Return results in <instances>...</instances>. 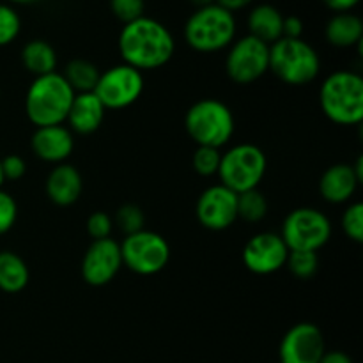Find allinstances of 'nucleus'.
Masks as SVG:
<instances>
[{
  "mask_svg": "<svg viewBox=\"0 0 363 363\" xmlns=\"http://www.w3.org/2000/svg\"><path fill=\"white\" fill-rule=\"evenodd\" d=\"M236 16L218 4L197 7L183 28L186 45L199 53H216L229 48L236 39Z\"/></svg>",
  "mask_w": 363,
  "mask_h": 363,
  "instance_id": "3",
  "label": "nucleus"
},
{
  "mask_svg": "<svg viewBox=\"0 0 363 363\" xmlns=\"http://www.w3.org/2000/svg\"><path fill=\"white\" fill-rule=\"evenodd\" d=\"M326 41L335 48H353L363 41V21L358 14L333 13L325 27Z\"/></svg>",
  "mask_w": 363,
  "mask_h": 363,
  "instance_id": "21",
  "label": "nucleus"
},
{
  "mask_svg": "<svg viewBox=\"0 0 363 363\" xmlns=\"http://www.w3.org/2000/svg\"><path fill=\"white\" fill-rule=\"evenodd\" d=\"M62 74L74 91V94H80V92H94L101 73H99L98 66L92 64L91 60L73 59L67 62L66 71Z\"/></svg>",
  "mask_w": 363,
  "mask_h": 363,
  "instance_id": "24",
  "label": "nucleus"
},
{
  "mask_svg": "<svg viewBox=\"0 0 363 363\" xmlns=\"http://www.w3.org/2000/svg\"><path fill=\"white\" fill-rule=\"evenodd\" d=\"M215 4H218L223 9L230 11V13H238V11L247 9L250 4H254V0H215Z\"/></svg>",
  "mask_w": 363,
  "mask_h": 363,
  "instance_id": "37",
  "label": "nucleus"
},
{
  "mask_svg": "<svg viewBox=\"0 0 363 363\" xmlns=\"http://www.w3.org/2000/svg\"><path fill=\"white\" fill-rule=\"evenodd\" d=\"M360 179L354 174L353 165L337 163L326 169L319 179V194L330 204H344L357 191Z\"/></svg>",
  "mask_w": 363,
  "mask_h": 363,
  "instance_id": "19",
  "label": "nucleus"
},
{
  "mask_svg": "<svg viewBox=\"0 0 363 363\" xmlns=\"http://www.w3.org/2000/svg\"><path fill=\"white\" fill-rule=\"evenodd\" d=\"M245 268L255 275H272L286 266L289 248L277 233H259L247 241L243 248Z\"/></svg>",
  "mask_w": 363,
  "mask_h": 363,
  "instance_id": "12",
  "label": "nucleus"
},
{
  "mask_svg": "<svg viewBox=\"0 0 363 363\" xmlns=\"http://www.w3.org/2000/svg\"><path fill=\"white\" fill-rule=\"evenodd\" d=\"M6 4H9V6H25V4H34L38 2V0H4Z\"/></svg>",
  "mask_w": 363,
  "mask_h": 363,
  "instance_id": "39",
  "label": "nucleus"
},
{
  "mask_svg": "<svg viewBox=\"0 0 363 363\" xmlns=\"http://www.w3.org/2000/svg\"><path fill=\"white\" fill-rule=\"evenodd\" d=\"M117 46L123 62L142 73L169 64L176 52V39L162 21L144 14L123 25Z\"/></svg>",
  "mask_w": 363,
  "mask_h": 363,
  "instance_id": "1",
  "label": "nucleus"
},
{
  "mask_svg": "<svg viewBox=\"0 0 363 363\" xmlns=\"http://www.w3.org/2000/svg\"><path fill=\"white\" fill-rule=\"evenodd\" d=\"M280 236L289 252H319L332 238V222L319 209L298 208L286 216Z\"/></svg>",
  "mask_w": 363,
  "mask_h": 363,
  "instance_id": "9",
  "label": "nucleus"
},
{
  "mask_svg": "<svg viewBox=\"0 0 363 363\" xmlns=\"http://www.w3.org/2000/svg\"><path fill=\"white\" fill-rule=\"evenodd\" d=\"M30 149L43 162L55 163V165L66 163V160L73 155L74 149L73 131L64 124L35 128L30 138Z\"/></svg>",
  "mask_w": 363,
  "mask_h": 363,
  "instance_id": "16",
  "label": "nucleus"
},
{
  "mask_svg": "<svg viewBox=\"0 0 363 363\" xmlns=\"http://www.w3.org/2000/svg\"><path fill=\"white\" fill-rule=\"evenodd\" d=\"M144 92V74L128 64H117L99 74L94 94L106 110H123L138 101Z\"/></svg>",
  "mask_w": 363,
  "mask_h": 363,
  "instance_id": "11",
  "label": "nucleus"
},
{
  "mask_svg": "<svg viewBox=\"0 0 363 363\" xmlns=\"http://www.w3.org/2000/svg\"><path fill=\"white\" fill-rule=\"evenodd\" d=\"M184 128L188 137L197 145L220 149L234 137L236 119L225 103L215 98H204L188 108Z\"/></svg>",
  "mask_w": 363,
  "mask_h": 363,
  "instance_id": "5",
  "label": "nucleus"
},
{
  "mask_svg": "<svg viewBox=\"0 0 363 363\" xmlns=\"http://www.w3.org/2000/svg\"><path fill=\"white\" fill-rule=\"evenodd\" d=\"M110 9L121 23L126 25L144 16L145 0H110Z\"/></svg>",
  "mask_w": 363,
  "mask_h": 363,
  "instance_id": "31",
  "label": "nucleus"
},
{
  "mask_svg": "<svg viewBox=\"0 0 363 363\" xmlns=\"http://www.w3.org/2000/svg\"><path fill=\"white\" fill-rule=\"evenodd\" d=\"M4 174H2V158H0V190H2V184H4Z\"/></svg>",
  "mask_w": 363,
  "mask_h": 363,
  "instance_id": "41",
  "label": "nucleus"
},
{
  "mask_svg": "<svg viewBox=\"0 0 363 363\" xmlns=\"http://www.w3.org/2000/svg\"><path fill=\"white\" fill-rule=\"evenodd\" d=\"M112 229H113V220L110 218L105 211H96L87 218V233L89 236L92 238V241L110 238Z\"/></svg>",
  "mask_w": 363,
  "mask_h": 363,
  "instance_id": "33",
  "label": "nucleus"
},
{
  "mask_svg": "<svg viewBox=\"0 0 363 363\" xmlns=\"http://www.w3.org/2000/svg\"><path fill=\"white\" fill-rule=\"evenodd\" d=\"M119 247L123 266L142 277L163 272L170 261V247L165 238L147 229L128 234Z\"/></svg>",
  "mask_w": 363,
  "mask_h": 363,
  "instance_id": "8",
  "label": "nucleus"
},
{
  "mask_svg": "<svg viewBox=\"0 0 363 363\" xmlns=\"http://www.w3.org/2000/svg\"><path fill=\"white\" fill-rule=\"evenodd\" d=\"M197 220L208 230H225L238 220V194L223 184L206 188L197 201Z\"/></svg>",
  "mask_w": 363,
  "mask_h": 363,
  "instance_id": "15",
  "label": "nucleus"
},
{
  "mask_svg": "<svg viewBox=\"0 0 363 363\" xmlns=\"http://www.w3.org/2000/svg\"><path fill=\"white\" fill-rule=\"evenodd\" d=\"M266 215H268V201L257 188L238 194V218L257 223Z\"/></svg>",
  "mask_w": 363,
  "mask_h": 363,
  "instance_id": "25",
  "label": "nucleus"
},
{
  "mask_svg": "<svg viewBox=\"0 0 363 363\" xmlns=\"http://www.w3.org/2000/svg\"><path fill=\"white\" fill-rule=\"evenodd\" d=\"M319 105L339 126H357L363 121V78L354 71L328 74L319 89Z\"/></svg>",
  "mask_w": 363,
  "mask_h": 363,
  "instance_id": "4",
  "label": "nucleus"
},
{
  "mask_svg": "<svg viewBox=\"0 0 363 363\" xmlns=\"http://www.w3.org/2000/svg\"><path fill=\"white\" fill-rule=\"evenodd\" d=\"M191 4L195 6V9L197 7H204V6H209V4H215V0H190Z\"/></svg>",
  "mask_w": 363,
  "mask_h": 363,
  "instance_id": "40",
  "label": "nucleus"
},
{
  "mask_svg": "<svg viewBox=\"0 0 363 363\" xmlns=\"http://www.w3.org/2000/svg\"><path fill=\"white\" fill-rule=\"evenodd\" d=\"M27 172V163L20 155H7L2 158V174L6 181H18Z\"/></svg>",
  "mask_w": 363,
  "mask_h": 363,
  "instance_id": "34",
  "label": "nucleus"
},
{
  "mask_svg": "<svg viewBox=\"0 0 363 363\" xmlns=\"http://www.w3.org/2000/svg\"><path fill=\"white\" fill-rule=\"evenodd\" d=\"M319 363H353V360L344 351H325Z\"/></svg>",
  "mask_w": 363,
  "mask_h": 363,
  "instance_id": "38",
  "label": "nucleus"
},
{
  "mask_svg": "<svg viewBox=\"0 0 363 363\" xmlns=\"http://www.w3.org/2000/svg\"><path fill=\"white\" fill-rule=\"evenodd\" d=\"M30 272L23 259L11 250L0 252V291L16 294L28 286Z\"/></svg>",
  "mask_w": 363,
  "mask_h": 363,
  "instance_id": "23",
  "label": "nucleus"
},
{
  "mask_svg": "<svg viewBox=\"0 0 363 363\" xmlns=\"http://www.w3.org/2000/svg\"><path fill=\"white\" fill-rule=\"evenodd\" d=\"M82 190H84L82 174L78 172L77 167L69 163H59L46 177V197L60 208L73 206L80 199Z\"/></svg>",
  "mask_w": 363,
  "mask_h": 363,
  "instance_id": "17",
  "label": "nucleus"
},
{
  "mask_svg": "<svg viewBox=\"0 0 363 363\" xmlns=\"http://www.w3.org/2000/svg\"><path fill=\"white\" fill-rule=\"evenodd\" d=\"M220 160H222V152L220 149L215 147H204V145H197L191 158V165L199 176L211 177L218 174Z\"/></svg>",
  "mask_w": 363,
  "mask_h": 363,
  "instance_id": "28",
  "label": "nucleus"
},
{
  "mask_svg": "<svg viewBox=\"0 0 363 363\" xmlns=\"http://www.w3.org/2000/svg\"><path fill=\"white\" fill-rule=\"evenodd\" d=\"M18 218V204L7 191L0 190V236L9 233Z\"/></svg>",
  "mask_w": 363,
  "mask_h": 363,
  "instance_id": "32",
  "label": "nucleus"
},
{
  "mask_svg": "<svg viewBox=\"0 0 363 363\" xmlns=\"http://www.w3.org/2000/svg\"><path fill=\"white\" fill-rule=\"evenodd\" d=\"M340 227L344 234L354 243L363 241V204L362 202H353L347 206L340 218Z\"/></svg>",
  "mask_w": 363,
  "mask_h": 363,
  "instance_id": "29",
  "label": "nucleus"
},
{
  "mask_svg": "<svg viewBox=\"0 0 363 363\" xmlns=\"http://www.w3.org/2000/svg\"><path fill=\"white\" fill-rule=\"evenodd\" d=\"M303 35V21L298 16H284L282 38L301 39Z\"/></svg>",
  "mask_w": 363,
  "mask_h": 363,
  "instance_id": "35",
  "label": "nucleus"
},
{
  "mask_svg": "<svg viewBox=\"0 0 363 363\" xmlns=\"http://www.w3.org/2000/svg\"><path fill=\"white\" fill-rule=\"evenodd\" d=\"M323 4L333 13H351L360 0H323Z\"/></svg>",
  "mask_w": 363,
  "mask_h": 363,
  "instance_id": "36",
  "label": "nucleus"
},
{
  "mask_svg": "<svg viewBox=\"0 0 363 363\" xmlns=\"http://www.w3.org/2000/svg\"><path fill=\"white\" fill-rule=\"evenodd\" d=\"M269 71L284 84L301 87L318 78L321 59L305 39L280 38L269 45Z\"/></svg>",
  "mask_w": 363,
  "mask_h": 363,
  "instance_id": "6",
  "label": "nucleus"
},
{
  "mask_svg": "<svg viewBox=\"0 0 363 363\" xmlns=\"http://www.w3.org/2000/svg\"><path fill=\"white\" fill-rule=\"evenodd\" d=\"M123 268L121 247L112 238L96 240L89 245L82 259V277L92 287H103L112 282Z\"/></svg>",
  "mask_w": 363,
  "mask_h": 363,
  "instance_id": "13",
  "label": "nucleus"
},
{
  "mask_svg": "<svg viewBox=\"0 0 363 363\" xmlns=\"http://www.w3.org/2000/svg\"><path fill=\"white\" fill-rule=\"evenodd\" d=\"M73 98L74 91L62 73L35 77L25 94V113L35 128L59 126L66 123Z\"/></svg>",
  "mask_w": 363,
  "mask_h": 363,
  "instance_id": "2",
  "label": "nucleus"
},
{
  "mask_svg": "<svg viewBox=\"0 0 363 363\" xmlns=\"http://www.w3.org/2000/svg\"><path fill=\"white\" fill-rule=\"evenodd\" d=\"M57 52L45 39H32L21 48V64L34 77H43L57 71Z\"/></svg>",
  "mask_w": 363,
  "mask_h": 363,
  "instance_id": "22",
  "label": "nucleus"
},
{
  "mask_svg": "<svg viewBox=\"0 0 363 363\" xmlns=\"http://www.w3.org/2000/svg\"><path fill=\"white\" fill-rule=\"evenodd\" d=\"M282 25L284 14L272 4H257L252 7L247 16L248 34L266 45H273L282 38Z\"/></svg>",
  "mask_w": 363,
  "mask_h": 363,
  "instance_id": "20",
  "label": "nucleus"
},
{
  "mask_svg": "<svg viewBox=\"0 0 363 363\" xmlns=\"http://www.w3.org/2000/svg\"><path fill=\"white\" fill-rule=\"evenodd\" d=\"M286 266L289 272L298 279H312L319 269V255L318 252H300L293 250L289 252Z\"/></svg>",
  "mask_w": 363,
  "mask_h": 363,
  "instance_id": "26",
  "label": "nucleus"
},
{
  "mask_svg": "<svg viewBox=\"0 0 363 363\" xmlns=\"http://www.w3.org/2000/svg\"><path fill=\"white\" fill-rule=\"evenodd\" d=\"M268 170V158L264 151L255 144H238L222 152L220 169L216 176L223 186L234 194L255 190L264 179Z\"/></svg>",
  "mask_w": 363,
  "mask_h": 363,
  "instance_id": "7",
  "label": "nucleus"
},
{
  "mask_svg": "<svg viewBox=\"0 0 363 363\" xmlns=\"http://www.w3.org/2000/svg\"><path fill=\"white\" fill-rule=\"evenodd\" d=\"M325 337L314 323H298L280 342V363H319L325 354Z\"/></svg>",
  "mask_w": 363,
  "mask_h": 363,
  "instance_id": "14",
  "label": "nucleus"
},
{
  "mask_svg": "<svg viewBox=\"0 0 363 363\" xmlns=\"http://www.w3.org/2000/svg\"><path fill=\"white\" fill-rule=\"evenodd\" d=\"M105 113L106 108L94 92H80L74 94L66 123L74 133L91 135L99 130L105 121Z\"/></svg>",
  "mask_w": 363,
  "mask_h": 363,
  "instance_id": "18",
  "label": "nucleus"
},
{
  "mask_svg": "<svg viewBox=\"0 0 363 363\" xmlns=\"http://www.w3.org/2000/svg\"><path fill=\"white\" fill-rule=\"evenodd\" d=\"M116 223L124 234H133L145 229V215L137 204H124L117 209Z\"/></svg>",
  "mask_w": 363,
  "mask_h": 363,
  "instance_id": "30",
  "label": "nucleus"
},
{
  "mask_svg": "<svg viewBox=\"0 0 363 363\" xmlns=\"http://www.w3.org/2000/svg\"><path fill=\"white\" fill-rule=\"evenodd\" d=\"M225 71L234 84H254L269 71V45L250 34L234 39L225 57Z\"/></svg>",
  "mask_w": 363,
  "mask_h": 363,
  "instance_id": "10",
  "label": "nucleus"
},
{
  "mask_svg": "<svg viewBox=\"0 0 363 363\" xmlns=\"http://www.w3.org/2000/svg\"><path fill=\"white\" fill-rule=\"evenodd\" d=\"M21 32V18L13 6L0 2V48L11 45Z\"/></svg>",
  "mask_w": 363,
  "mask_h": 363,
  "instance_id": "27",
  "label": "nucleus"
}]
</instances>
